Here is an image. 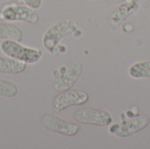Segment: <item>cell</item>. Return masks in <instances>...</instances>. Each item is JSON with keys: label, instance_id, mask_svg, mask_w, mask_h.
Masks as SVG:
<instances>
[{"label": "cell", "instance_id": "cell-4", "mask_svg": "<svg viewBox=\"0 0 150 149\" xmlns=\"http://www.w3.org/2000/svg\"><path fill=\"white\" fill-rule=\"evenodd\" d=\"M37 10L27 5H19L15 3L5 4L0 12V19L6 21H23L29 24H37L39 21Z\"/></svg>", "mask_w": 150, "mask_h": 149}, {"label": "cell", "instance_id": "cell-5", "mask_svg": "<svg viewBox=\"0 0 150 149\" xmlns=\"http://www.w3.org/2000/svg\"><path fill=\"white\" fill-rule=\"evenodd\" d=\"M75 119L80 124L101 127L109 126L112 122V116L110 112L103 109L91 107L77 110L75 113Z\"/></svg>", "mask_w": 150, "mask_h": 149}, {"label": "cell", "instance_id": "cell-15", "mask_svg": "<svg viewBox=\"0 0 150 149\" xmlns=\"http://www.w3.org/2000/svg\"><path fill=\"white\" fill-rule=\"evenodd\" d=\"M4 1H8V0H0V2H4Z\"/></svg>", "mask_w": 150, "mask_h": 149}, {"label": "cell", "instance_id": "cell-12", "mask_svg": "<svg viewBox=\"0 0 150 149\" xmlns=\"http://www.w3.org/2000/svg\"><path fill=\"white\" fill-rule=\"evenodd\" d=\"M128 73L129 76L134 79H150V61H143L134 63L129 68Z\"/></svg>", "mask_w": 150, "mask_h": 149}, {"label": "cell", "instance_id": "cell-14", "mask_svg": "<svg viewBox=\"0 0 150 149\" xmlns=\"http://www.w3.org/2000/svg\"><path fill=\"white\" fill-rule=\"evenodd\" d=\"M23 1L27 6L35 10L40 9L42 5V0H23Z\"/></svg>", "mask_w": 150, "mask_h": 149}, {"label": "cell", "instance_id": "cell-10", "mask_svg": "<svg viewBox=\"0 0 150 149\" xmlns=\"http://www.w3.org/2000/svg\"><path fill=\"white\" fill-rule=\"evenodd\" d=\"M26 63L11 58V57H2L0 56V73L7 75H18L22 73L25 68Z\"/></svg>", "mask_w": 150, "mask_h": 149}, {"label": "cell", "instance_id": "cell-7", "mask_svg": "<svg viewBox=\"0 0 150 149\" xmlns=\"http://www.w3.org/2000/svg\"><path fill=\"white\" fill-rule=\"evenodd\" d=\"M89 94L83 90H68L58 94L53 102V106L57 112H62L71 106L83 105L89 100Z\"/></svg>", "mask_w": 150, "mask_h": 149}, {"label": "cell", "instance_id": "cell-6", "mask_svg": "<svg viewBox=\"0 0 150 149\" xmlns=\"http://www.w3.org/2000/svg\"><path fill=\"white\" fill-rule=\"evenodd\" d=\"M41 123L47 130L67 137L75 136L80 131V126L78 124L61 119L53 114L44 115L41 119Z\"/></svg>", "mask_w": 150, "mask_h": 149}, {"label": "cell", "instance_id": "cell-8", "mask_svg": "<svg viewBox=\"0 0 150 149\" xmlns=\"http://www.w3.org/2000/svg\"><path fill=\"white\" fill-rule=\"evenodd\" d=\"M61 77L55 84V89L59 91H65L70 90L80 77L83 71V64L80 61L75 60L69 62L66 67H61Z\"/></svg>", "mask_w": 150, "mask_h": 149}, {"label": "cell", "instance_id": "cell-3", "mask_svg": "<svg viewBox=\"0 0 150 149\" xmlns=\"http://www.w3.org/2000/svg\"><path fill=\"white\" fill-rule=\"evenodd\" d=\"M149 123V117L148 115L141 114L125 119L120 123L111 124L109 126V132L118 138H127L145 129Z\"/></svg>", "mask_w": 150, "mask_h": 149}, {"label": "cell", "instance_id": "cell-2", "mask_svg": "<svg viewBox=\"0 0 150 149\" xmlns=\"http://www.w3.org/2000/svg\"><path fill=\"white\" fill-rule=\"evenodd\" d=\"M1 52L8 57L21 61L26 64H35L42 57V51L39 48L26 47L21 42L4 40L0 43Z\"/></svg>", "mask_w": 150, "mask_h": 149}, {"label": "cell", "instance_id": "cell-9", "mask_svg": "<svg viewBox=\"0 0 150 149\" xmlns=\"http://www.w3.org/2000/svg\"><path fill=\"white\" fill-rule=\"evenodd\" d=\"M136 4L134 0H127L125 4H120L117 7L111 14L109 19L112 25H114L115 28L119 26L135 9Z\"/></svg>", "mask_w": 150, "mask_h": 149}, {"label": "cell", "instance_id": "cell-13", "mask_svg": "<svg viewBox=\"0 0 150 149\" xmlns=\"http://www.w3.org/2000/svg\"><path fill=\"white\" fill-rule=\"evenodd\" d=\"M18 93V85L8 79L0 78V97H14Z\"/></svg>", "mask_w": 150, "mask_h": 149}, {"label": "cell", "instance_id": "cell-11", "mask_svg": "<svg viewBox=\"0 0 150 149\" xmlns=\"http://www.w3.org/2000/svg\"><path fill=\"white\" fill-rule=\"evenodd\" d=\"M24 34L22 30L15 25L0 22V39L22 42Z\"/></svg>", "mask_w": 150, "mask_h": 149}, {"label": "cell", "instance_id": "cell-1", "mask_svg": "<svg viewBox=\"0 0 150 149\" xmlns=\"http://www.w3.org/2000/svg\"><path fill=\"white\" fill-rule=\"evenodd\" d=\"M77 28L78 22L75 18H66L55 23L45 32L42 37L43 47L51 54H55L61 40L74 33Z\"/></svg>", "mask_w": 150, "mask_h": 149}]
</instances>
